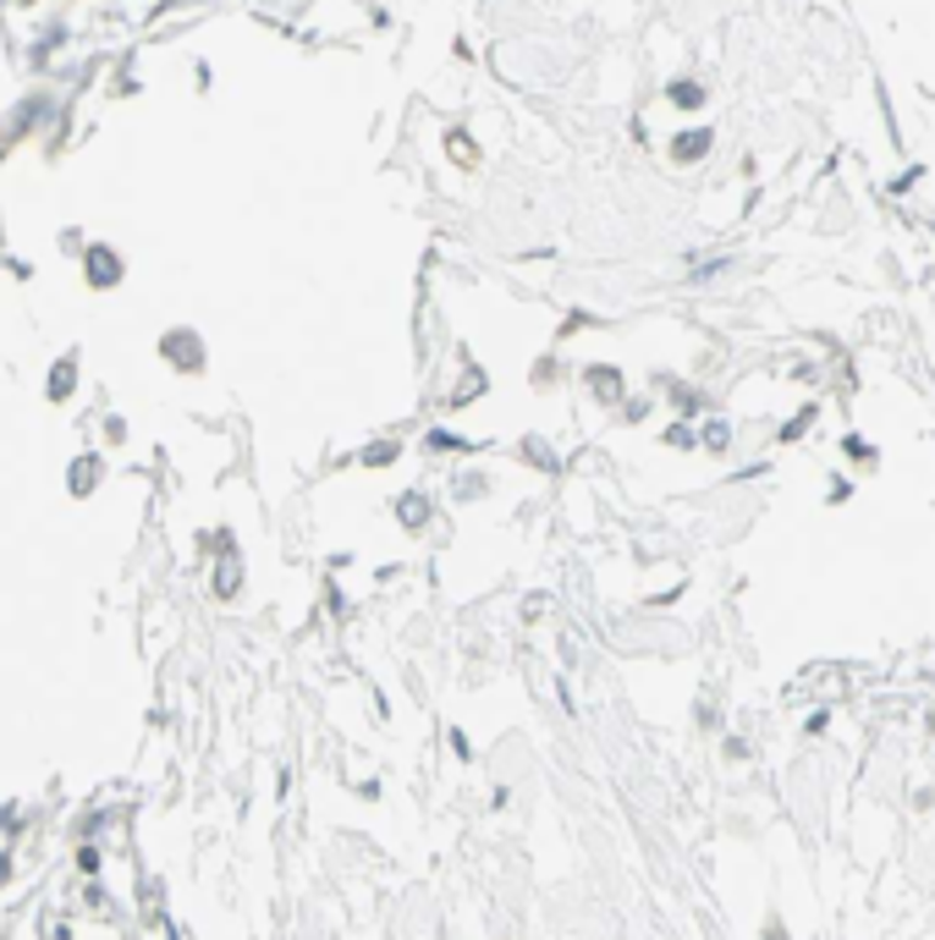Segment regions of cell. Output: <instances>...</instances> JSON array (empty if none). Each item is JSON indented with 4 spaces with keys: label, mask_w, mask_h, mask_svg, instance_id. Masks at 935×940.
Wrapping results in <instances>:
<instances>
[{
    "label": "cell",
    "mask_w": 935,
    "mask_h": 940,
    "mask_svg": "<svg viewBox=\"0 0 935 940\" xmlns=\"http://www.w3.org/2000/svg\"><path fill=\"white\" fill-rule=\"evenodd\" d=\"M193 82H199V94H210V82H215V72H210V61H199V66H193Z\"/></svg>",
    "instance_id": "484cf974"
},
{
    "label": "cell",
    "mask_w": 935,
    "mask_h": 940,
    "mask_svg": "<svg viewBox=\"0 0 935 940\" xmlns=\"http://www.w3.org/2000/svg\"><path fill=\"white\" fill-rule=\"evenodd\" d=\"M452 748H457V759H473V742H468L457 726H452Z\"/></svg>",
    "instance_id": "4316f807"
},
{
    "label": "cell",
    "mask_w": 935,
    "mask_h": 940,
    "mask_svg": "<svg viewBox=\"0 0 935 940\" xmlns=\"http://www.w3.org/2000/svg\"><path fill=\"white\" fill-rule=\"evenodd\" d=\"M77 385H83V358H77V347H72V353H61V358L45 369V402H50V407H66V402L77 396Z\"/></svg>",
    "instance_id": "5b68a950"
},
{
    "label": "cell",
    "mask_w": 935,
    "mask_h": 940,
    "mask_svg": "<svg viewBox=\"0 0 935 940\" xmlns=\"http://www.w3.org/2000/svg\"><path fill=\"white\" fill-rule=\"evenodd\" d=\"M154 353H160V364H165V369H172V374H182V380L210 374V341H204L193 325H165V330L154 335Z\"/></svg>",
    "instance_id": "6da1fadb"
},
{
    "label": "cell",
    "mask_w": 935,
    "mask_h": 940,
    "mask_svg": "<svg viewBox=\"0 0 935 940\" xmlns=\"http://www.w3.org/2000/svg\"><path fill=\"white\" fill-rule=\"evenodd\" d=\"M105 473H111V468H105V452L83 446V452L66 462V495H72V500H89V495L105 484Z\"/></svg>",
    "instance_id": "277c9868"
},
{
    "label": "cell",
    "mask_w": 935,
    "mask_h": 940,
    "mask_svg": "<svg viewBox=\"0 0 935 940\" xmlns=\"http://www.w3.org/2000/svg\"><path fill=\"white\" fill-rule=\"evenodd\" d=\"M666 100H671V105H683V111H699V105H705V89H699L694 77H677L671 89H666Z\"/></svg>",
    "instance_id": "2e32d148"
},
{
    "label": "cell",
    "mask_w": 935,
    "mask_h": 940,
    "mask_svg": "<svg viewBox=\"0 0 935 940\" xmlns=\"http://www.w3.org/2000/svg\"><path fill=\"white\" fill-rule=\"evenodd\" d=\"M518 457H523L529 468H540V473H556V452H551L540 435H523V441H518Z\"/></svg>",
    "instance_id": "9a60e30c"
},
{
    "label": "cell",
    "mask_w": 935,
    "mask_h": 940,
    "mask_svg": "<svg viewBox=\"0 0 935 940\" xmlns=\"http://www.w3.org/2000/svg\"><path fill=\"white\" fill-rule=\"evenodd\" d=\"M100 435H105V446H127V418L122 412H105L100 418Z\"/></svg>",
    "instance_id": "d6986e66"
},
{
    "label": "cell",
    "mask_w": 935,
    "mask_h": 940,
    "mask_svg": "<svg viewBox=\"0 0 935 940\" xmlns=\"http://www.w3.org/2000/svg\"><path fill=\"white\" fill-rule=\"evenodd\" d=\"M215 600H237V594H242V556L237 550H220L215 556Z\"/></svg>",
    "instance_id": "30bf717a"
},
{
    "label": "cell",
    "mask_w": 935,
    "mask_h": 940,
    "mask_svg": "<svg viewBox=\"0 0 935 940\" xmlns=\"http://www.w3.org/2000/svg\"><path fill=\"white\" fill-rule=\"evenodd\" d=\"M138 89H143V77H138V72H132V61H127V66L111 77V94H116V100H132Z\"/></svg>",
    "instance_id": "e0dca14e"
},
{
    "label": "cell",
    "mask_w": 935,
    "mask_h": 940,
    "mask_svg": "<svg viewBox=\"0 0 935 940\" xmlns=\"http://www.w3.org/2000/svg\"><path fill=\"white\" fill-rule=\"evenodd\" d=\"M589 325H594L589 314H567V319H561V335H578V330H589Z\"/></svg>",
    "instance_id": "d4e9b609"
},
{
    "label": "cell",
    "mask_w": 935,
    "mask_h": 940,
    "mask_svg": "<svg viewBox=\"0 0 935 940\" xmlns=\"http://www.w3.org/2000/svg\"><path fill=\"white\" fill-rule=\"evenodd\" d=\"M484 490H490L484 473H463V479H457V500H473V495H484Z\"/></svg>",
    "instance_id": "44dd1931"
},
{
    "label": "cell",
    "mask_w": 935,
    "mask_h": 940,
    "mask_svg": "<svg viewBox=\"0 0 935 940\" xmlns=\"http://www.w3.org/2000/svg\"><path fill=\"white\" fill-rule=\"evenodd\" d=\"M17 830H23V809L7 803V809H0V836H17Z\"/></svg>",
    "instance_id": "603a6c76"
},
{
    "label": "cell",
    "mask_w": 935,
    "mask_h": 940,
    "mask_svg": "<svg viewBox=\"0 0 935 940\" xmlns=\"http://www.w3.org/2000/svg\"><path fill=\"white\" fill-rule=\"evenodd\" d=\"M0 875H12V847H7V852H0Z\"/></svg>",
    "instance_id": "83f0119b"
},
{
    "label": "cell",
    "mask_w": 935,
    "mask_h": 940,
    "mask_svg": "<svg viewBox=\"0 0 935 940\" xmlns=\"http://www.w3.org/2000/svg\"><path fill=\"white\" fill-rule=\"evenodd\" d=\"M50 122H55V100L50 94H28V100H17V111L0 122V154H12L23 138H34V132H50Z\"/></svg>",
    "instance_id": "3957f363"
},
{
    "label": "cell",
    "mask_w": 935,
    "mask_h": 940,
    "mask_svg": "<svg viewBox=\"0 0 935 940\" xmlns=\"http://www.w3.org/2000/svg\"><path fill=\"white\" fill-rule=\"evenodd\" d=\"M705 149H710V132H705V127H683V132L671 138V160H677V165L705 160Z\"/></svg>",
    "instance_id": "8fae6325"
},
{
    "label": "cell",
    "mask_w": 935,
    "mask_h": 940,
    "mask_svg": "<svg viewBox=\"0 0 935 940\" xmlns=\"http://www.w3.org/2000/svg\"><path fill=\"white\" fill-rule=\"evenodd\" d=\"M446 149H452V160H457L463 170H473V165H479V143H473V132H468V127H446Z\"/></svg>",
    "instance_id": "4fadbf2b"
},
{
    "label": "cell",
    "mask_w": 935,
    "mask_h": 940,
    "mask_svg": "<svg viewBox=\"0 0 935 940\" xmlns=\"http://www.w3.org/2000/svg\"><path fill=\"white\" fill-rule=\"evenodd\" d=\"M0 265H7L17 281H34V259H23V253H0Z\"/></svg>",
    "instance_id": "7402d4cb"
},
{
    "label": "cell",
    "mask_w": 935,
    "mask_h": 940,
    "mask_svg": "<svg viewBox=\"0 0 935 940\" xmlns=\"http://www.w3.org/2000/svg\"><path fill=\"white\" fill-rule=\"evenodd\" d=\"M484 391H490V374H484L473 358H463V380H457V385L441 396V407H446V412H463V407H473Z\"/></svg>",
    "instance_id": "9c48e42d"
},
{
    "label": "cell",
    "mask_w": 935,
    "mask_h": 940,
    "mask_svg": "<svg viewBox=\"0 0 935 940\" xmlns=\"http://www.w3.org/2000/svg\"><path fill=\"white\" fill-rule=\"evenodd\" d=\"M100 864H105L100 841H77V869H83V875H100Z\"/></svg>",
    "instance_id": "ac0fdd59"
},
{
    "label": "cell",
    "mask_w": 935,
    "mask_h": 940,
    "mask_svg": "<svg viewBox=\"0 0 935 940\" xmlns=\"http://www.w3.org/2000/svg\"><path fill=\"white\" fill-rule=\"evenodd\" d=\"M83 242H89V237H83L77 226H72V231H61V253H72V259H77V253H83Z\"/></svg>",
    "instance_id": "cb8c5ba5"
},
{
    "label": "cell",
    "mask_w": 935,
    "mask_h": 940,
    "mask_svg": "<svg viewBox=\"0 0 935 940\" xmlns=\"http://www.w3.org/2000/svg\"><path fill=\"white\" fill-rule=\"evenodd\" d=\"M418 452H424V457H473V452H484V441L457 435L452 423H430V430L418 435Z\"/></svg>",
    "instance_id": "ba28073f"
},
{
    "label": "cell",
    "mask_w": 935,
    "mask_h": 940,
    "mask_svg": "<svg viewBox=\"0 0 935 940\" xmlns=\"http://www.w3.org/2000/svg\"><path fill=\"white\" fill-rule=\"evenodd\" d=\"M391 511H396V523H402L407 534H424V529L435 523V495L413 484V490H402V495L391 500Z\"/></svg>",
    "instance_id": "52a82bcc"
},
{
    "label": "cell",
    "mask_w": 935,
    "mask_h": 940,
    "mask_svg": "<svg viewBox=\"0 0 935 940\" xmlns=\"http://www.w3.org/2000/svg\"><path fill=\"white\" fill-rule=\"evenodd\" d=\"M77 276H83V287L89 292H122L127 287V276H132V265H127V253L116 247V242H105V237H89L83 242V253H77Z\"/></svg>",
    "instance_id": "7a4b0ae2"
},
{
    "label": "cell",
    "mask_w": 935,
    "mask_h": 940,
    "mask_svg": "<svg viewBox=\"0 0 935 940\" xmlns=\"http://www.w3.org/2000/svg\"><path fill=\"white\" fill-rule=\"evenodd\" d=\"M529 385H534V391H556V385H561V358H556V353H540V358L529 364Z\"/></svg>",
    "instance_id": "5bb4252c"
},
{
    "label": "cell",
    "mask_w": 935,
    "mask_h": 940,
    "mask_svg": "<svg viewBox=\"0 0 935 940\" xmlns=\"http://www.w3.org/2000/svg\"><path fill=\"white\" fill-rule=\"evenodd\" d=\"M402 452H407V441H375V446H364V452H358L353 462H358V468H375V473H380V468L402 462Z\"/></svg>",
    "instance_id": "7c38bea8"
},
{
    "label": "cell",
    "mask_w": 935,
    "mask_h": 940,
    "mask_svg": "<svg viewBox=\"0 0 935 940\" xmlns=\"http://www.w3.org/2000/svg\"><path fill=\"white\" fill-rule=\"evenodd\" d=\"M66 45V28H50V34H39V50H34V66H45L55 50Z\"/></svg>",
    "instance_id": "ffe728a7"
},
{
    "label": "cell",
    "mask_w": 935,
    "mask_h": 940,
    "mask_svg": "<svg viewBox=\"0 0 935 940\" xmlns=\"http://www.w3.org/2000/svg\"><path fill=\"white\" fill-rule=\"evenodd\" d=\"M578 385L589 391V402H601V407H611V402L628 396V380H622V369H611V364H583V369H578Z\"/></svg>",
    "instance_id": "8992f818"
}]
</instances>
